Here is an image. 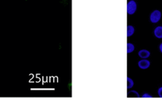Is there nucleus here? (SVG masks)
Wrapping results in <instances>:
<instances>
[{
    "label": "nucleus",
    "instance_id": "f257e3e1",
    "mask_svg": "<svg viewBox=\"0 0 162 101\" xmlns=\"http://www.w3.org/2000/svg\"><path fill=\"white\" fill-rule=\"evenodd\" d=\"M161 19V12L158 10H155L151 13L149 16V20L152 23H157Z\"/></svg>",
    "mask_w": 162,
    "mask_h": 101
},
{
    "label": "nucleus",
    "instance_id": "f03ea898",
    "mask_svg": "<svg viewBox=\"0 0 162 101\" xmlns=\"http://www.w3.org/2000/svg\"><path fill=\"white\" fill-rule=\"evenodd\" d=\"M137 11V2L134 0H130L127 3V14L132 15L135 14Z\"/></svg>",
    "mask_w": 162,
    "mask_h": 101
},
{
    "label": "nucleus",
    "instance_id": "7ed1b4c3",
    "mask_svg": "<svg viewBox=\"0 0 162 101\" xmlns=\"http://www.w3.org/2000/svg\"><path fill=\"white\" fill-rule=\"evenodd\" d=\"M150 61L147 59H142L141 61H138V67L141 69H147L150 66Z\"/></svg>",
    "mask_w": 162,
    "mask_h": 101
},
{
    "label": "nucleus",
    "instance_id": "20e7f679",
    "mask_svg": "<svg viewBox=\"0 0 162 101\" xmlns=\"http://www.w3.org/2000/svg\"><path fill=\"white\" fill-rule=\"evenodd\" d=\"M138 56L142 59H147L150 57V52L147 49H141L138 52Z\"/></svg>",
    "mask_w": 162,
    "mask_h": 101
},
{
    "label": "nucleus",
    "instance_id": "39448f33",
    "mask_svg": "<svg viewBox=\"0 0 162 101\" xmlns=\"http://www.w3.org/2000/svg\"><path fill=\"white\" fill-rule=\"evenodd\" d=\"M153 34H154V36L156 38L161 39L162 38V26H156V28L154 29Z\"/></svg>",
    "mask_w": 162,
    "mask_h": 101
},
{
    "label": "nucleus",
    "instance_id": "423d86ee",
    "mask_svg": "<svg viewBox=\"0 0 162 101\" xmlns=\"http://www.w3.org/2000/svg\"><path fill=\"white\" fill-rule=\"evenodd\" d=\"M134 32H135V29L134 26L131 25L127 26V37H131L132 35H134Z\"/></svg>",
    "mask_w": 162,
    "mask_h": 101
},
{
    "label": "nucleus",
    "instance_id": "0eeeda50",
    "mask_svg": "<svg viewBox=\"0 0 162 101\" xmlns=\"http://www.w3.org/2000/svg\"><path fill=\"white\" fill-rule=\"evenodd\" d=\"M134 49H135V46L134 44L131 43V42L127 43V53H131L134 52Z\"/></svg>",
    "mask_w": 162,
    "mask_h": 101
},
{
    "label": "nucleus",
    "instance_id": "6e6552de",
    "mask_svg": "<svg viewBox=\"0 0 162 101\" xmlns=\"http://www.w3.org/2000/svg\"><path fill=\"white\" fill-rule=\"evenodd\" d=\"M127 95H128V96H132V97H136V98H139L140 97L139 93H138V92H136V91H134V90H132V91H130V92H128Z\"/></svg>",
    "mask_w": 162,
    "mask_h": 101
},
{
    "label": "nucleus",
    "instance_id": "1a4fd4ad",
    "mask_svg": "<svg viewBox=\"0 0 162 101\" xmlns=\"http://www.w3.org/2000/svg\"><path fill=\"white\" fill-rule=\"evenodd\" d=\"M134 81H133L131 77H127V88H128V89H131V88H132L133 87H134Z\"/></svg>",
    "mask_w": 162,
    "mask_h": 101
},
{
    "label": "nucleus",
    "instance_id": "9d476101",
    "mask_svg": "<svg viewBox=\"0 0 162 101\" xmlns=\"http://www.w3.org/2000/svg\"><path fill=\"white\" fill-rule=\"evenodd\" d=\"M142 98H153V96L149 93H144L143 95H142Z\"/></svg>",
    "mask_w": 162,
    "mask_h": 101
},
{
    "label": "nucleus",
    "instance_id": "9b49d317",
    "mask_svg": "<svg viewBox=\"0 0 162 101\" xmlns=\"http://www.w3.org/2000/svg\"><path fill=\"white\" fill-rule=\"evenodd\" d=\"M157 94H158L159 97L162 98V87L158 88V90H157Z\"/></svg>",
    "mask_w": 162,
    "mask_h": 101
},
{
    "label": "nucleus",
    "instance_id": "f8f14e48",
    "mask_svg": "<svg viewBox=\"0 0 162 101\" xmlns=\"http://www.w3.org/2000/svg\"><path fill=\"white\" fill-rule=\"evenodd\" d=\"M159 49H160V53H162V43H160V45H159Z\"/></svg>",
    "mask_w": 162,
    "mask_h": 101
}]
</instances>
